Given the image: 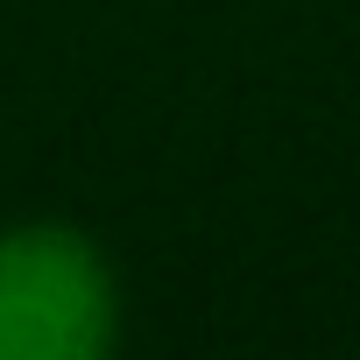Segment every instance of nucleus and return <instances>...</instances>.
Returning a JSON list of instances; mask_svg holds the SVG:
<instances>
[{
	"mask_svg": "<svg viewBox=\"0 0 360 360\" xmlns=\"http://www.w3.org/2000/svg\"><path fill=\"white\" fill-rule=\"evenodd\" d=\"M113 339V283L64 226L0 240V360H92Z\"/></svg>",
	"mask_w": 360,
	"mask_h": 360,
	"instance_id": "nucleus-1",
	"label": "nucleus"
}]
</instances>
